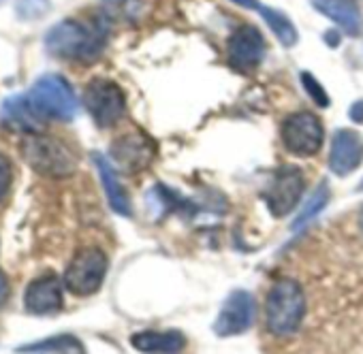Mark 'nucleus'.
I'll return each instance as SVG.
<instances>
[{
  "mask_svg": "<svg viewBox=\"0 0 363 354\" xmlns=\"http://www.w3.org/2000/svg\"><path fill=\"white\" fill-rule=\"evenodd\" d=\"M45 50L50 56L82 64H92L101 58L107 33L101 24H84L79 20H62L45 35Z\"/></svg>",
  "mask_w": 363,
  "mask_h": 354,
  "instance_id": "f257e3e1",
  "label": "nucleus"
},
{
  "mask_svg": "<svg viewBox=\"0 0 363 354\" xmlns=\"http://www.w3.org/2000/svg\"><path fill=\"white\" fill-rule=\"evenodd\" d=\"M20 152L24 162L43 177H69L77 171V156L62 139L28 132L22 139Z\"/></svg>",
  "mask_w": 363,
  "mask_h": 354,
  "instance_id": "f03ea898",
  "label": "nucleus"
},
{
  "mask_svg": "<svg viewBox=\"0 0 363 354\" xmlns=\"http://www.w3.org/2000/svg\"><path fill=\"white\" fill-rule=\"evenodd\" d=\"M303 316H306V295L301 286L291 278L278 280L269 288L265 301V322L269 333L276 337L293 335L299 329Z\"/></svg>",
  "mask_w": 363,
  "mask_h": 354,
  "instance_id": "7ed1b4c3",
  "label": "nucleus"
},
{
  "mask_svg": "<svg viewBox=\"0 0 363 354\" xmlns=\"http://www.w3.org/2000/svg\"><path fill=\"white\" fill-rule=\"evenodd\" d=\"M28 98L43 120L71 122L79 109L73 86L56 73L41 75L28 90Z\"/></svg>",
  "mask_w": 363,
  "mask_h": 354,
  "instance_id": "20e7f679",
  "label": "nucleus"
},
{
  "mask_svg": "<svg viewBox=\"0 0 363 354\" xmlns=\"http://www.w3.org/2000/svg\"><path fill=\"white\" fill-rule=\"evenodd\" d=\"M84 107L99 128H111L122 120L126 111V98L116 81L96 77L84 90Z\"/></svg>",
  "mask_w": 363,
  "mask_h": 354,
  "instance_id": "39448f33",
  "label": "nucleus"
},
{
  "mask_svg": "<svg viewBox=\"0 0 363 354\" xmlns=\"http://www.w3.org/2000/svg\"><path fill=\"white\" fill-rule=\"evenodd\" d=\"M107 269H109V261H107L103 250L84 248L73 256V261L69 263L62 280H65V286L73 295L90 297L103 286Z\"/></svg>",
  "mask_w": 363,
  "mask_h": 354,
  "instance_id": "423d86ee",
  "label": "nucleus"
},
{
  "mask_svg": "<svg viewBox=\"0 0 363 354\" xmlns=\"http://www.w3.org/2000/svg\"><path fill=\"white\" fill-rule=\"evenodd\" d=\"M303 190H306L303 171L295 164H282L274 173L269 186L263 193V199L274 218H284L297 207Z\"/></svg>",
  "mask_w": 363,
  "mask_h": 354,
  "instance_id": "0eeeda50",
  "label": "nucleus"
},
{
  "mask_svg": "<svg viewBox=\"0 0 363 354\" xmlns=\"http://www.w3.org/2000/svg\"><path fill=\"white\" fill-rule=\"evenodd\" d=\"M280 135L284 147L295 156H314L320 152L325 141L323 122L310 111H299L289 115L282 122Z\"/></svg>",
  "mask_w": 363,
  "mask_h": 354,
  "instance_id": "6e6552de",
  "label": "nucleus"
},
{
  "mask_svg": "<svg viewBox=\"0 0 363 354\" xmlns=\"http://www.w3.org/2000/svg\"><path fill=\"white\" fill-rule=\"evenodd\" d=\"M267 45L259 28L242 26L238 28L227 43L229 64L240 73H252L265 58Z\"/></svg>",
  "mask_w": 363,
  "mask_h": 354,
  "instance_id": "1a4fd4ad",
  "label": "nucleus"
},
{
  "mask_svg": "<svg viewBox=\"0 0 363 354\" xmlns=\"http://www.w3.org/2000/svg\"><path fill=\"white\" fill-rule=\"evenodd\" d=\"M257 303L248 290H233L220 307V314L214 322V333L218 337H233L250 329L255 320Z\"/></svg>",
  "mask_w": 363,
  "mask_h": 354,
  "instance_id": "9d476101",
  "label": "nucleus"
},
{
  "mask_svg": "<svg viewBox=\"0 0 363 354\" xmlns=\"http://www.w3.org/2000/svg\"><path fill=\"white\" fill-rule=\"evenodd\" d=\"M111 160L118 164L120 171L124 173H139L143 169H147L156 156V147L152 143V139H147L141 132H128L118 137L111 143Z\"/></svg>",
  "mask_w": 363,
  "mask_h": 354,
  "instance_id": "9b49d317",
  "label": "nucleus"
},
{
  "mask_svg": "<svg viewBox=\"0 0 363 354\" xmlns=\"http://www.w3.org/2000/svg\"><path fill=\"white\" fill-rule=\"evenodd\" d=\"M65 307L62 282L56 275H43L33 280L24 290V309L33 316L58 314Z\"/></svg>",
  "mask_w": 363,
  "mask_h": 354,
  "instance_id": "f8f14e48",
  "label": "nucleus"
},
{
  "mask_svg": "<svg viewBox=\"0 0 363 354\" xmlns=\"http://www.w3.org/2000/svg\"><path fill=\"white\" fill-rule=\"evenodd\" d=\"M363 162V137L352 128L335 130L329 149V169L344 177L357 171Z\"/></svg>",
  "mask_w": 363,
  "mask_h": 354,
  "instance_id": "ddd939ff",
  "label": "nucleus"
},
{
  "mask_svg": "<svg viewBox=\"0 0 363 354\" xmlns=\"http://www.w3.org/2000/svg\"><path fill=\"white\" fill-rule=\"evenodd\" d=\"M43 118L33 107L28 94H16L5 98L3 107H0V124L7 130L13 132H41Z\"/></svg>",
  "mask_w": 363,
  "mask_h": 354,
  "instance_id": "4468645a",
  "label": "nucleus"
},
{
  "mask_svg": "<svg viewBox=\"0 0 363 354\" xmlns=\"http://www.w3.org/2000/svg\"><path fill=\"white\" fill-rule=\"evenodd\" d=\"M94 158V164H96V171L101 175V184L105 188V195H107V201H109V207L124 216V218H130L133 216V207H130V199L124 190V186L120 184V177H118V171L113 169V164L103 156V154H92Z\"/></svg>",
  "mask_w": 363,
  "mask_h": 354,
  "instance_id": "2eb2a0df",
  "label": "nucleus"
},
{
  "mask_svg": "<svg viewBox=\"0 0 363 354\" xmlns=\"http://www.w3.org/2000/svg\"><path fill=\"white\" fill-rule=\"evenodd\" d=\"M312 7L329 18L346 35L357 37L361 33V11L354 0H312Z\"/></svg>",
  "mask_w": 363,
  "mask_h": 354,
  "instance_id": "dca6fc26",
  "label": "nucleus"
},
{
  "mask_svg": "<svg viewBox=\"0 0 363 354\" xmlns=\"http://www.w3.org/2000/svg\"><path fill=\"white\" fill-rule=\"evenodd\" d=\"M231 3H235V5H240V7H244V9H250V11H255V13H261L263 20L267 22V26L272 28V33L276 35V39H278L284 47H293V45L297 43V39H299L297 28L293 26V22H291L284 13L265 7V5L261 3V0H231Z\"/></svg>",
  "mask_w": 363,
  "mask_h": 354,
  "instance_id": "f3484780",
  "label": "nucleus"
},
{
  "mask_svg": "<svg viewBox=\"0 0 363 354\" xmlns=\"http://www.w3.org/2000/svg\"><path fill=\"white\" fill-rule=\"evenodd\" d=\"M130 343L141 352H179L186 346V337L179 331H143L135 333Z\"/></svg>",
  "mask_w": 363,
  "mask_h": 354,
  "instance_id": "a211bd4d",
  "label": "nucleus"
},
{
  "mask_svg": "<svg viewBox=\"0 0 363 354\" xmlns=\"http://www.w3.org/2000/svg\"><path fill=\"white\" fill-rule=\"evenodd\" d=\"M16 352H58V354L71 352V354H82V352H86V348L73 335H56V337H48L43 341L20 346V348H16Z\"/></svg>",
  "mask_w": 363,
  "mask_h": 354,
  "instance_id": "6ab92c4d",
  "label": "nucleus"
},
{
  "mask_svg": "<svg viewBox=\"0 0 363 354\" xmlns=\"http://www.w3.org/2000/svg\"><path fill=\"white\" fill-rule=\"evenodd\" d=\"M327 203H329V184H327V182H320V184L316 186V190L310 195V199H308V203L303 205V210L299 212V216L295 218L293 231H301L303 227H308V224L327 207Z\"/></svg>",
  "mask_w": 363,
  "mask_h": 354,
  "instance_id": "aec40b11",
  "label": "nucleus"
},
{
  "mask_svg": "<svg viewBox=\"0 0 363 354\" xmlns=\"http://www.w3.org/2000/svg\"><path fill=\"white\" fill-rule=\"evenodd\" d=\"M50 11H52V3H50V0H18V3H16L18 18L26 20V22L41 20Z\"/></svg>",
  "mask_w": 363,
  "mask_h": 354,
  "instance_id": "412c9836",
  "label": "nucleus"
},
{
  "mask_svg": "<svg viewBox=\"0 0 363 354\" xmlns=\"http://www.w3.org/2000/svg\"><path fill=\"white\" fill-rule=\"evenodd\" d=\"M301 84H303L308 96H310L318 107H325V109H327V107L331 105V101H329V96H327V90L316 81V77H312L310 73H301Z\"/></svg>",
  "mask_w": 363,
  "mask_h": 354,
  "instance_id": "4be33fe9",
  "label": "nucleus"
},
{
  "mask_svg": "<svg viewBox=\"0 0 363 354\" xmlns=\"http://www.w3.org/2000/svg\"><path fill=\"white\" fill-rule=\"evenodd\" d=\"M11 184H13V164L7 156L0 154V201L9 195Z\"/></svg>",
  "mask_w": 363,
  "mask_h": 354,
  "instance_id": "5701e85b",
  "label": "nucleus"
},
{
  "mask_svg": "<svg viewBox=\"0 0 363 354\" xmlns=\"http://www.w3.org/2000/svg\"><path fill=\"white\" fill-rule=\"evenodd\" d=\"M350 120L352 122H363V101H357L352 107H350Z\"/></svg>",
  "mask_w": 363,
  "mask_h": 354,
  "instance_id": "b1692460",
  "label": "nucleus"
},
{
  "mask_svg": "<svg viewBox=\"0 0 363 354\" xmlns=\"http://www.w3.org/2000/svg\"><path fill=\"white\" fill-rule=\"evenodd\" d=\"M7 295H9V282H7L5 273L0 271V305L7 301Z\"/></svg>",
  "mask_w": 363,
  "mask_h": 354,
  "instance_id": "393cba45",
  "label": "nucleus"
},
{
  "mask_svg": "<svg viewBox=\"0 0 363 354\" xmlns=\"http://www.w3.org/2000/svg\"><path fill=\"white\" fill-rule=\"evenodd\" d=\"M359 224H361V231H363V210H361V216H359Z\"/></svg>",
  "mask_w": 363,
  "mask_h": 354,
  "instance_id": "a878e982",
  "label": "nucleus"
},
{
  "mask_svg": "<svg viewBox=\"0 0 363 354\" xmlns=\"http://www.w3.org/2000/svg\"><path fill=\"white\" fill-rule=\"evenodd\" d=\"M359 190H363V182H361V184H359Z\"/></svg>",
  "mask_w": 363,
  "mask_h": 354,
  "instance_id": "bb28decb",
  "label": "nucleus"
},
{
  "mask_svg": "<svg viewBox=\"0 0 363 354\" xmlns=\"http://www.w3.org/2000/svg\"><path fill=\"white\" fill-rule=\"evenodd\" d=\"M3 3H5V0H0V5H3Z\"/></svg>",
  "mask_w": 363,
  "mask_h": 354,
  "instance_id": "cd10ccee",
  "label": "nucleus"
}]
</instances>
